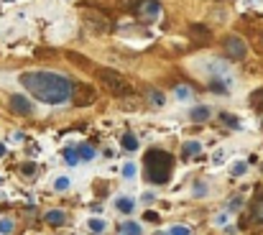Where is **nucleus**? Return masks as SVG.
<instances>
[{
    "label": "nucleus",
    "mask_w": 263,
    "mask_h": 235,
    "mask_svg": "<svg viewBox=\"0 0 263 235\" xmlns=\"http://www.w3.org/2000/svg\"><path fill=\"white\" fill-rule=\"evenodd\" d=\"M21 85L46 105H61L72 97V82L64 74L56 72H23L21 74Z\"/></svg>",
    "instance_id": "1"
},
{
    "label": "nucleus",
    "mask_w": 263,
    "mask_h": 235,
    "mask_svg": "<svg viewBox=\"0 0 263 235\" xmlns=\"http://www.w3.org/2000/svg\"><path fill=\"white\" fill-rule=\"evenodd\" d=\"M171 166H174V159H171L166 151H148L146 153V174H148V182H154V184L169 182Z\"/></svg>",
    "instance_id": "2"
},
{
    "label": "nucleus",
    "mask_w": 263,
    "mask_h": 235,
    "mask_svg": "<svg viewBox=\"0 0 263 235\" xmlns=\"http://www.w3.org/2000/svg\"><path fill=\"white\" fill-rule=\"evenodd\" d=\"M95 77H97V82L110 92V95H118V97H125V95H130L133 92V85L125 80L123 74H118L115 69H97L95 72Z\"/></svg>",
    "instance_id": "3"
},
{
    "label": "nucleus",
    "mask_w": 263,
    "mask_h": 235,
    "mask_svg": "<svg viewBox=\"0 0 263 235\" xmlns=\"http://www.w3.org/2000/svg\"><path fill=\"white\" fill-rule=\"evenodd\" d=\"M97 97V90L87 82H77V85H72V102L77 105V107H87L92 105Z\"/></svg>",
    "instance_id": "4"
},
{
    "label": "nucleus",
    "mask_w": 263,
    "mask_h": 235,
    "mask_svg": "<svg viewBox=\"0 0 263 235\" xmlns=\"http://www.w3.org/2000/svg\"><path fill=\"white\" fill-rule=\"evenodd\" d=\"M222 51L228 54L230 59H245V54H248V44L243 41L240 36L230 33V36H225V38H222Z\"/></svg>",
    "instance_id": "5"
},
{
    "label": "nucleus",
    "mask_w": 263,
    "mask_h": 235,
    "mask_svg": "<svg viewBox=\"0 0 263 235\" xmlns=\"http://www.w3.org/2000/svg\"><path fill=\"white\" fill-rule=\"evenodd\" d=\"M11 110H13L16 115H31V112H33V105H31L28 97L13 95V97H11Z\"/></svg>",
    "instance_id": "6"
},
{
    "label": "nucleus",
    "mask_w": 263,
    "mask_h": 235,
    "mask_svg": "<svg viewBox=\"0 0 263 235\" xmlns=\"http://www.w3.org/2000/svg\"><path fill=\"white\" fill-rule=\"evenodd\" d=\"M138 13H141L143 18H159V16L164 13V8H161L159 0H143L141 8H138Z\"/></svg>",
    "instance_id": "7"
},
{
    "label": "nucleus",
    "mask_w": 263,
    "mask_h": 235,
    "mask_svg": "<svg viewBox=\"0 0 263 235\" xmlns=\"http://www.w3.org/2000/svg\"><path fill=\"white\" fill-rule=\"evenodd\" d=\"M248 220L255 222V225H263V189L255 194V200H253V205H250V215H248Z\"/></svg>",
    "instance_id": "8"
},
{
    "label": "nucleus",
    "mask_w": 263,
    "mask_h": 235,
    "mask_svg": "<svg viewBox=\"0 0 263 235\" xmlns=\"http://www.w3.org/2000/svg\"><path fill=\"white\" fill-rule=\"evenodd\" d=\"M189 36L194 38V41H200V44H210V41H212L210 28H205L202 23H192V26H189Z\"/></svg>",
    "instance_id": "9"
},
{
    "label": "nucleus",
    "mask_w": 263,
    "mask_h": 235,
    "mask_svg": "<svg viewBox=\"0 0 263 235\" xmlns=\"http://www.w3.org/2000/svg\"><path fill=\"white\" fill-rule=\"evenodd\" d=\"M146 102L151 105V107H164L166 105V95L159 92V90H154V87H148L146 90Z\"/></svg>",
    "instance_id": "10"
},
{
    "label": "nucleus",
    "mask_w": 263,
    "mask_h": 235,
    "mask_svg": "<svg viewBox=\"0 0 263 235\" xmlns=\"http://www.w3.org/2000/svg\"><path fill=\"white\" fill-rule=\"evenodd\" d=\"M85 18L90 21L87 26L92 28V31H97V33H102V31H107V21H105V16H95V13H85Z\"/></svg>",
    "instance_id": "11"
},
{
    "label": "nucleus",
    "mask_w": 263,
    "mask_h": 235,
    "mask_svg": "<svg viewBox=\"0 0 263 235\" xmlns=\"http://www.w3.org/2000/svg\"><path fill=\"white\" fill-rule=\"evenodd\" d=\"M189 115H192V121H194V123H207L210 118H212V110L205 107V105H200V107H194Z\"/></svg>",
    "instance_id": "12"
},
{
    "label": "nucleus",
    "mask_w": 263,
    "mask_h": 235,
    "mask_svg": "<svg viewBox=\"0 0 263 235\" xmlns=\"http://www.w3.org/2000/svg\"><path fill=\"white\" fill-rule=\"evenodd\" d=\"M118 232H120V235H143V230H141L138 222H123V225L118 227Z\"/></svg>",
    "instance_id": "13"
},
{
    "label": "nucleus",
    "mask_w": 263,
    "mask_h": 235,
    "mask_svg": "<svg viewBox=\"0 0 263 235\" xmlns=\"http://www.w3.org/2000/svg\"><path fill=\"white\" fill-rule=\"evenodd\" d=\"M49 225H64V220H67V215L61 212V210H51V212H46V217H44Z\"/></svg>",
    "instance_id": "14"
},
{
    "label": "nucleus",
    "mask_w": 263,
    "mask_h": 235,
    "mask_svg": "<svg viewBox=\"0 0 263 235\" xmlns=\"http://www.w3.org/2000/svg\"><path fill=\"white\" fill-rule=\"evenodd\" d=\"M105 227H107V222H105V220H100V217H92V220L87 222V230H90V232H95V235H102V232H105Z\"/></svg>",
    "instance_id": "15"
},
{
    "label": "nucleus",
    "mask_w": 263,
    "mask_h": 235,
    "mask_svg": "<svg viewBox=\"0 0 263 235\" xmlns=\"http://www.w3.org/2000/svg\"><path fill=\"white\" fill-rule=\"evenodd\" d=\"M115 207H118L120 212H125V215H128V212H133L136 202H133L130 197H118V200H115Z\"/></svg>",
    "instance_id": "16"
},
{
    "label": "nucleus",
    "mask_w": 263,
    "mask_h": 235,
    "mask_svg": "<svg viewBox=\"0 0 263 235\" xmlns=\"http://www.w3.org/2000/svg\"><path fill=\"white\" fill-rule=\"evenodd\" d=\"M174 97L181 100V102H189V100H192V90H189V87H184V85H179V87L174 90Z\"/></svg>",
    "instance_id": "17"
},
{
    "label": "nucleus",
    "mask_w": 263,
    "mask_h": 235,
    "mask_svg": "<svg viewBox=\"0 0 263 235\" xmlns=\"http://www.w3.org/2000/svg\"><path fill=\"white\" fill-rule=\"evenodd\" d=\"M77 156H80V159H85V161H90V159H95V148L87 146V143H82V146H77Z\"/></svg>",
    "instance_id": "18"
},
{
    "label": "nucleus",
    "mask_w": 263,
    "mask_h": 235,
    "mask_svg": "<svg viewBox=\"0 0 263 235\" xmlns=\"http://www.w3.org/2000/svg\"><path fill=\"white\" fill-rule=\"evenodd\" d=\"M120 143H123V148H125V151H136V148H138V138H136L133 133H125Z\"/></svg>",
    "instance_id": "19"
},
{
    "label": "nucleus",
    "mask_w": 263,
    "mask_h": 235,
    "mask_svg": "<svg viewBox=\"0 0 263 235\" xmlns=\"http://www.w3.org/2000/svg\"><path fill=\"white\" fill-rule=\"evenodd\" d=\"M200 151H202V143H200V141H186V143H184V153H186V156H194V153H200Z\"/></svg>",
    "instance_id": "20"
},
{
    "label": "nucleus",
    "mask_w": 263,
    "mask_h": 235,
    "mask_svg": "<svg viewBox=\"0 0 263 235\" xmlns=\"http://www.w3.org/2000/svg\"><path fill=\"white\" fill-rule=\"evenodd\" d=\"M64 159H67V164H69V166H77V164H80L77 148H67V151H64Z\"/></svg>",
    "instance_id": "21"
},
{
    "label": "nucleus",
    "mask_w": 263,
    "mask_h": 235,
    "mask_svg": "<svg viewBox=\"0 0 263 235\" xmlns=\"http://www.w3.org/2000/svg\"><path fill=\"white\" fill-rule=\"evenodd\" d=\"M220 121H222V123H228L230 128H240V121H238L235 115H230V112H220Z\"/></svg>",
    "instance_id": "22"
},
{
    "label": "nucleus",
    "mask_w": 263,
    "mask_h": 235,
    "mask_svg": "<svg viewBox=\"0 0 263 235\" xmlns=\"http://www.w3.org/2000/svg\"><path fill=\"white\" fill-rule=\"evenodd\" d=\"M13 232V220L11 217H0V235H11Z\"/></svg>",
    "instance_id": "23"
},
{
    "label": "nucleus",
    "mask_w": 263,
    "mask_h": 235,
    "mask_svg": "<svg viewBox=\"0 0 263 235\" xmlns=\"http://www.w3.org/2000/svg\"><path fill=\"white\" fill-rule=\"evenodd\" d=\"M69 184H72L69 177H56V179H54V189H56V192H67Z\"/></svg>",
    "instance_id": "24"
},
{
    "label": "nucleus",
    "mask_w": 263,
    "mask_h": 235,
    "mask_svg": "<svg viewBox=\"0 0 263 235\" xmlns=\"http://www.w3.org/2000/svg\"><path fill=\"white\" fill-rule=\"evenodd\" d=\"M136 171H138V164H133V161L123 164V177H125V179H133V177H136Z\"/></svg>",
    "instance_id": "25"
},
{
    "label": "nucleus",
    "mask_w": 263,
    "mask_h": 235,
    "mask_svg": "<svg viewBox=\"0 0 263 235\" xmlns=\"http://www.w3.org/2000/svg\"><path fill=\"white\" fill-rule=\"evenodd\" d=\"M245 171H248V164L245 161H235L233 164V177H243Z\"/></svg>",
    "instance_id": "26"
},
{
    "label": "nucleus",
    "mask_w": 263,
    "mask_h": 235,
    "mask_svg": "<svg viewBox=\"0 0 263 235\" xmlns=\"http://www.w3.org/2000/svg\"><path fill=\"white\" fill-rule=\"evenodd\" d=\"M210 90H212V92H222V95L228 92V87H225L222 80H212V82H210Z\"/></svg>",
    "instance_id": "27"
},
{
    "label": "nucleus",
    "mask_w": 263,
    "mask_h": 235,
    "mask_svg": "<svg viewBox=\"0 0 263 235\" xmlns=\"http://www.w3.org/2000/svg\"><path fill=\"white\" fill-rule=\"evenodd\" d=\"M21 174H23V177H33V174H36V164H31V161L23 164V166H21Z\"/></svg>",
    "instance_id": "28"
},
{
    "label": "nucleus",
    "mask_w": 263,
    "mask_h": 235,
    "mask_svg": "<svg viewBox=\"0 0 263 235\" xmlns=\"http://www.w3.org/2000/svg\"><path fill=\"white\" fill-rule=\"evenodd\" d=\"M205 194H207V184L205 182H197L194 184V197H205Z\"/></svg>",
    "instance_id": "29"
},
{
    "label": "nucleus",
    "mask_w": 263,
    "mask_h": 235,
    "mask_svg": "<svg viewBox=\"0 0 263 235\" xmlns=\"http://www.w3.org/2000/svg\"><path fill=\"white\" fill-rule=\"evenodd\" d=\"M250 100H253V105H263V87L255 90V92L250 95Z\"/></svg>",
    "instance_id": "30"
},
{
    "label": "nucleus",
    "mask_w": 263,
    "mask_h": 235,
    "mask_svg": "<svg viewBox=\"0 0 263 235\" xmlns=\"http://www.w3.org/2000/svg\"><path fill=\"white\" fill-rule=\"evenodd\" d=\"M212 161H215V164H222V161H225V151H215V153H212Z\"/></svg>",
    "instance_id": "31"
},
{
    "label": "nucleus",
    "mask_w": 263,
    "mask_h": 235,
    "mask_svg": "<svg viewBox=\"0 0 263 235\" xmlns=\"http://www.w3.org/2000/svg\"><path fill=\"white\" fill-rule=\"evenodd\" d=\"M171 235H189V230H186V227H181V225H176V227L171 230Z\"/></svg>",
    "instance_id": "32"
},
{
    "label": "nucleus",
    "mask_w": 263,
    "mask_h": 235,
    "mask_svg": "<svg viewBox=\"0 0 263 235\" xmlns=\"http://www.w3.org/2000/svg\"><path fill=\"white\" fill-rule=\"evenodd\" d=\"M146 220H151V222H156V220H159V215H156V212H146Z\"/></svg>",
    "instance_id": "33"
},
{
    "label": "nucleus",
    "mask_w": 263,
    "mask_h": 235,
    "mask_svg": "<svg viewBox=\"0 0 263 235\" xmlns=\"http://www.w3.org/2000/svg\"><path fill=\"white\" fill-rule=\"evenodd\" d=\"M238 205H243V200H238V197H235V200L230 202V210H238Z\"/></svg>",
    "instance_id": "34"
},
{
    "label": "nucleus",
    "mask_w": 263,
    "mask_h": 235,
    "mask_svg": "<svg viewBox=\"0 0 263 235\" xmlns=\"http://www.w3.org/2000/svg\"><path fill=\"white\" fill-rule=\"evenodd\" d=\"M3 153H6V146H3V143H0V156H3Z\"/></svg>",
    "instance_id": "35"
}]
</instances>
